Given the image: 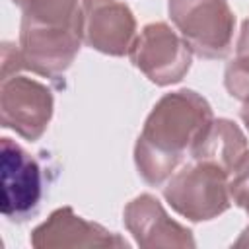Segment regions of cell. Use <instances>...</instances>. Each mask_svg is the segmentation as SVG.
Listing matches in <instances>:
<instances>
[{
  "instance_id": "cell-7",
  "label": "cell",
  "mask_w": 249,
  "mask_h": 249,
  "mask_svg": "<svg viewBox=\"0 0 249 249\" xmlns=\"http://www.w3.org/2000/svg\"><path fill=\"white\" fill-rule=\"evenodd\" d=\"M82 37L103 54L124 56L136 39V18L121 0H82Z\"/></svg>"
},
{
  "instance_id": "cell-6",
  "label": "cell",
  "mask_w": 249,
  "mask_h": 249,
  "mask_svg": "<svg viewBox=\"0 0 249 249\" xmlns=\"http://www.w3.org/2000/svg\"><path fill=\"white\" fill-rule=\"evenodd\" d=\"M53 113L54 97L43 82L21 74L2 78L0 117L4 128H10L21 138L35 142L49 128Z\"/></svg>"
},
{
  "instance_id": "cell-12",
  "label": "cell",
  "mask_w": 249,
  "mask_h": 249,
  "mask_svg": "<svg viewBox=\"0 0 249 249\" xmlns=\"http://www.w3.org/2000/svg\"><path fill=\"white\" fill-rule=\"evenodd\" d=\"M230 196L231 202L249 216V148L230 171Z\"/></svg>"
},
{
  "instance_id": "cell-5",
  "label": "cell",
  "mask_w": 249,
  "mask_h": 249,
  "mask_svg": "<svg viewBox=\"0 0 249 249\" xmlns=\"http://www.w3.org/2000/svg\"><path fill=\"white\" fill-rule=\"evenodd\" d=\"M0 208L4 218L25 222L43 196V171L39 161L16 140L4 136L0 142Z\"/></svg>"
},
{
  "instance_id": "cell-11",
  "label": "cell",
  "mask_w": 249,
  "mask_h": 249,
  "mask_svg": "<svg viewBox=\"0 0 249 249\" xmlns=\"http://www.w3.org/2000/svg\"><path fill=\"white\" fill-rule=\"evenodd\" d=\"M21 25L43 31H82V0H25Z\"/></svg>"
},
{
  "instance_id": "cell-17",
  "label": "cell",
  "mask_w": 249,
  "mask_h": 249,
  "mask_svg": "<svg viewBox=\"0 0 249 249\" xmlns=\"http://www.w3.org/2000/svg\"><path fill=\"white\" fill-rule=\"evenodd\" d=\"M12 2H14V4H18V6H21V4L25 2V0H12Z\"/></svg>"
},
{
  "instance_id": "cell-4",
  "label": "cell",
  "mask_w": 249,
  "mask_h": 249,
  "mask_svg": "<svg viewBox=\"0 0 249 249\" xmlns=\"http://www.w3.org/2000/svg\"><path fill=\"white\" fill-rule=\"evenodd\" d=\"M193 49L165 21H152L136 35L128 58L156 86L181 82L193 64Z\"/></svg>"
},
{
  "instance_id": "cell-10",
  "label": "cell",
  "mask_w": 249,
  "mask_h": 249,
  "mask_svg": "<svg viewBox=\"0 0 249 249\" xmlns=\"http://www.w3.org/2000/svg\"><path fill=\"white\" fill-rule=\"evenodd\" d=\"M247 152L243 130L230 119H212L191 146V160L210 161L224 171H231Z\"/></svg>"
},
{
  "instance_id": "cell-3",
  "label": "cell",
  "mask_w": 249,
  "mask_h": 249,
  "mask_svg": "<svg viewBox=\"0 0 249 249\" xmlns=\"http://www.w3.org/2000/svg\"><path fill=\"white\" fill-rule=\"evenodd\" d=\"M167 12L195 54L210 60L228 56L235 16L226 0H167Z\"/></svg>"
},
{
  "instance_id": "cell-9",
  "label": "cell",
  "mask_w": 249,
  "mask_h": 249,
  "mask_svg": "<svg viewBox=\"0 0 249 249\" xmlns=\"http://www.w3.org/2000/svg\"><path fill=\"white\" fill-rule=\"evenodd\" d=\"M37 249L54 247H130L119 233L78 216L70 206L56 208L41 222L29 237Z\"/></svg>"
},
{
  "instance_id": "cell-13",
  "label": "cell",
  "mask_w": 249,
  "mask_h": 249,
  "mask_svg": "<svg viewBox=\"0 0 249 249\" xmlns=\"http://www.w3.org/2000/svg\"><path fill=\"white\" fill-rule=\"evenodd\" d=\"M224 86L235 99H243L249 93V56H235L224 72Z\"/></svg>"
},
{
  "instance_id": "cell-16",
  "label": "cell",
  "mask_w": 249,
  "mask_h": 249,
  "mask_svg": "<svg viewBox=\"0 0 249 249\" xmlns=\"http://www.w3.org/2000/svg\"><path fill=\"white\" fill-rule=\"evenodd\" d=\"M235 247H245V245H249V226L241 231V235H239V239L233 243Z\"/></svg>"
},
{
  "instance_id": "cell-15",
  "label": "cell",
  "mask_w": 249,
  "mask_h": 249,
  "mask_svg": "<svg viewBox=\"0 0 249 249\" xmlns=\"http://www.w3.org/2000/svg\"><path fill=\"white\" fill-rule=\"evenodd\" d=\"M239 117H241V121H243V124H245V128L249 130V93L241 99V109H239Z\"/></svg>"
},
{
  "instance_id": "cell-2",
  "label": "cell",
  "mask_w": 249,
  "mask_h": 249,
  "mask_svg": "<svg viewBox=\"0 0 249 249\" xmlns=\"http://www.w3.org/2000/svg\"><path fill=\"white\" fill-rule=\"evenodd\" d=\"M163 198L191 222L218 218L231 206L230 173L210 161L193 160L165 181Z\"/></svg>"
},
{
  "instance_id": "cell-8",
  "label": "cell",
  "mask_w": 249,
  "mask_h": 249,
  "mask_svg": "<svg viewBox=\"0 0 249 249\" xmlns=\"http://www.w3.org/2000/svg\"><path fill=\"white\" fill-rule=\"evenodd\" d=\"M123 222L128 233L134 237L136 245L144 249H161V247H195L196 241L193 231L183 224L175 222L161 202L150 195L142 193L134 196L123 210Z\"/></svg>"
},
{
  "instance_id": "cell-1",
  "label": "cell",
  "mask_w": 249,
  "mask_h": 249,
  "mask_svg": "<svg viewBox=\"0 0 249 249\" xmlns=\"http://www.w3.org/2000/svg\"><path fill=\"white\" fill-rule=\"evenodd\" d=\"M212 119L210 103L195 89L161 95L134 144V165L140 177L152 187L165 185Z\"/></svg>"
},
{
  "instance_id": "cell-14",
  "label": "cell",
  "mask_w": 249,
  "mask_h": 249,
  "mask_svg": "<svg viewBox=\"0 0 249 249\" xmlns=\"http://www.w3.org/2000/svg\"><path fill=\"white\" fill-rule=\"evenodd\" d=\"M235 54L237 56H249V18L241 25L239 39H237V45H235Z\"/></svg>"
}]
</instances>
